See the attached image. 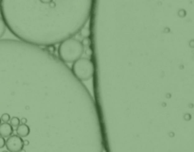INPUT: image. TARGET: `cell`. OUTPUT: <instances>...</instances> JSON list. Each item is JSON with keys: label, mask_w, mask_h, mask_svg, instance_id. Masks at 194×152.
Wrapping results in <instances>:
<instances>
[{"label": "cell", "mask_w": 194, "mask_h": 152, "mask_svg": "<svg viewBox=\"0 0 194 152\" xmlns=\"http://www.w3.org/2000/svg\"><path fill=\"white\" fill-rule=\"evenodd\" d=\"M84 46L82 42L74 37L66 39L60 43L58 47V57L64 63H72L83 57Z\"/></svg>", "instance_id": "7a4b0ae2"}, {"label": "cell", "mask_w": 194, "mask_h": 152, "mask_svg": "<svg viewBox=\"0 0 194 152\" xmlns=\"http://www.w3.org/2000/svg\"><path fill=\"white\" fill-rule=\"evenodd\" d=\"M80 35L83 37V38H89L90 37V34H91V31L89 30V28L87 27H83L81 30H80Z\"/></svg>", "instance_id": "8992f818"}, {"label": "cell", "mask_w": 194, "mask_h": 152, "mask_svg": "<svg viewBox=\"0 0 194 152\" xmlns=\"http://www.w3.org/2000/svg\"><path fill=\"white\" fill-rule=\"evenodd\" d=\"M82 44L85 47V46H90L91 44V41L89 38H83V41H82Z\"/></svg>", "instance_id": "ba28073f"}, {"label": "cell", "mask_w": 194, "mask_h": 152, "mask_svg": "<svg viewBox=\"0 0 194 152\" xmlns=\"http://www.w3.org/2000/svg\"><path fill=\"white\" fill-rule=\"evenodd\" d=\"M31 146L29 138H22L17 134H12L7 138L5 147L9 152H28L26 147Z\"/></svg>", "instance_id": "277c9868"}, {"label": "cell", "mask_w": 194, "mask_h": 152, "mask_svg": "<svg viewBox=\"0 0 194 152\" xmlns=\"http://www.w3.org/2000/svg\"><path fill=\"white\" fill-rule=\"evenodd\" d=\"M16 128H13V127L10 124L9 122H1L0 123V136L3 138H8L11 135L13 134V132L15 131Z\"/></svg>", "instance_id": "5b68a950"}, {"label": "cell", "mask_w": 194, "mask_h": 152, "mask_svg": "<svg viewBox=\"0 0 194 152\" xmlns=\"http://www.w3.org/2000/svg\"><path fill=\"white\" fill-rule=\"evenodd\" d=\"M6 25L3 21V19L0 17V39H1L3 37V35L5 34L6 32Z\"/></svg>", "instance_id": "52a82bcc"}, {"label": "cell", "mask_w": 194, "mask_h": 152, "mask_svg": "<svg viewBox=\"0 0 194 152\" xmlns=\"http://www.w3.org/2000/svg\"><path fill=\"white\" fill-rule=\"evenodd\" d=\"M5 143H6V140L5 138L0 136V149H3L5 147Z\"/></svg>", "instance_id": "9c48e42d"}, {"label": "cell", "mask_w": 194, "mask_h": 152, "mask_svg": "<svg viewBox=\"0 0 194 152\" xmlns=\"http://www.w3.org/2000/svg\"><path fill=\"white\" fill-rule=\"evenodd\" d=\"M93 0H0L9 30L20 41L51 46L74 37L85 27Z\"/></svg>", "instance_id": "6da1fadb"}, {"label": "cell", "mask_w": 194, "mask_h": 152, "mask_svg": "<svg viewBox=\"0 0 194 152\" xmlns=\"http://www.w3.org/2000/svg\"><path fill=\"white\" fill-rule=\"evenodd\" d=\"M71 72L81 81H87L95 75V65L88 58H80L74 62Z\"/></svg>", "instance_id": "3957f363"}]
</instances>
